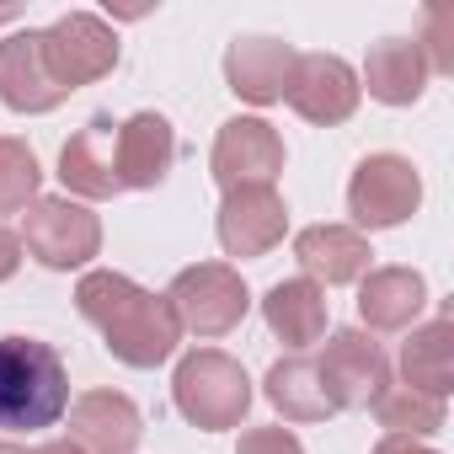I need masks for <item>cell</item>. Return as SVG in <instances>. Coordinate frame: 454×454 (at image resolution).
<instances>
[{"label": "cell", "instance_id": "cell-1", "mask_svg": "<svg viewBox=\"0 0 454 454\" xmlns=\"http://www.w3.org/2000/svg\"><path fill=\"white\" fill-rule=\"evenodd\" d=\"M75 310L102 332L107 353L129 369H155L182 342V326L166 294H150L129 273H113V268H97L75 284Z\"/></svg>", "mask_w": 454, "mask_h": 454}, {"label": "cell", "instance_id": "cell-2", "mask_svg": "<svg viewBox=\"0 0 454 454\" xmlns=\"http://www.w3.org/2000/svg\"><path fill=\"white\" fill-rule=\"evenodd\" d=\"M70 411L65 358L38 337H0V427L43 433Z\"/></svg>", "mask_w": 454, "mask_h": 454}, {"label": "cell", "instance_id": "cell-3", "mask_svg": "<svg viewBox=\"0 0 454 454\" xmlns=\"http://www.w3.org/2000/svg\"><path fill=\"white\" fill-rule=\"evenodd\" d=\"M171 401L176 411L203 427V433H224V427H241L247 406H252V380L247 369L219 353V348H198L176 364V380H171Z\"/></svg>", "mask_w": 454, "mask_h": 454}, {"label": "cell", "instance_id": "cell-4", "mask_svg": "<svg viewBox=\"0 0 454 454\" xmlns=\"http://www.w3.org/2000/svg\"><path fill=\"white\" fill-rule=\"evenodd\" d=\"M22 252L49 273H75L102 252V219L75 198H33L22 214Z\"/></svg>", "mask_w": 454, "mask_h": 454}, {"label": "cell", "instance_id": "cell-5", "mask_svg": "<svg viewBox=\"0 0 454 454\" xmlns=\"http://www.w3.org/2000/svg\"><path fill=\"white\" fill-rule=\"evenodd\" d=\"M166 305L176 316L182 332L192 337H224L236 332L252 310V294H247V278L231 268V262H192L171 278L166 289Z\"/></svg>", "mask_w": 454, "mask_h": 454}, {"label": "cell", "instance_id": "cell-6", "mask_svg": "<svg viewBox=\"0 0 454 454\" xmlns=\"http://www.w3.org/2000/svg\"><path fill=\"white\" fill-rule=\"evenodd\" d=\"M422 203V176L406 155H364L353 182H348V214L358 224V236L364 231H395V224H406Z\"/></svg>", "mask_w": 454, "mask_h": 454}, {"label": "cell", "instance_id": "cell-7", "mask_svg": "<svg viewBox=\"0 0 454 454\" xmlns=\"http://www.w3.org/2000/svg\"><path fill=\"white\" fill-rule=\"evenodd\" d=\"M316 380H321L332 411H353V406H369L390 385V364H385V348L364 326H342L326 337V348L316 358Z\"/></svg>", "mask_w": 454, "mask_h": 454}, {"label": "cell", "instance_id": "cell-8", "mask_svg": "<svg viewBox=\"0 0 454 454\" xmlns=\"http://www.w3.org/2000/svg\"><path fill=\"white\" fill-rule=\"evenodd\" d=\"M284 171V139L268 118H231L219 123L208 150V176L236 192V187H273Z\"/></svg>", "mask_w": 454, "mask_h": 454}, {"label": "cell", "instance_id": "cell-9", "mask_svg": "<svg viewBox=\"0 0 454 454\" xmlns=\"http://www.w3.org/2000/svg\"><path fill=\"white\" fill-rule=\"evenodd\" d=\"M43 59L65 91H81L118 65V33L91 12H65L54 27H43Z\"/></svg>", "mask_w": 454, "mask_h": 454}, {"label": "cell", "instance_id": "cell-10", "mask_svg": "<svg viewBox=\"0 0 454 454\" xmlns=\"http://www.w3.org/2000/svg\"><path fill=\"white\" fill-rule=\"evenodd\" d=\"M284 97H289V107H294L305 123L337 129V123H348V118L358 113L364 86H358V75H353L348 59H337V54H300Z\"/></svg>", "mask_w": 454, "mask_h": 454}, {"label": "cell", "instance_id": "cell-11", "mask_svg": "<svg viewBox=\"0 0 454 454\" xmlns=\"http://www.w3.org/2000/svg\"><path fill=\"white\" fill-rule=\"evenodd\" d=\"M59 182H65V198L75 192V203H102V198H118L123 182H118V118L113 113H97L86 118L81 134L65 139L59 150Z\"/></svg>", "mask_w": 454, "mask_h": 454}, {"label": "cell", "instance_id": "cell-12", "mask_svg": "<svg viewBox=\"0 0 454 454\" xmlns=\"http://www.w3.org/2000/svg\"><path fill=\"white\" fill-rule=\"evenodd\" d=\"M289 231V208L273 187H236L224 192L219 219H214V236L224 247V257H262L284 241Z\"/></svg>", "mask_w": 454, "mask_h": 454}, {"label": "cell", "instance_id": "cell-13", "mask_svg": "<svg viewBox=\"0 0 454 454\" xmlns=\"http://www.w3.org/2000/svg\"><path fill=\"white\" fill-rule=\"evenodd\" d=\"M0 102L12 113H54L59 102H70V91L54 81L49 59H43V33H12L0 43Z\"/></svg>", "mask_w": 454, "mask_h": 454}, {"label": "cell", "instance_id": "cell-14", "mask_svg": "<svg viewBox=\"0 0 454 454\" xmlns=\"http://www.w3.org/2000/svg\"><path fill=\"white\" fill-rule=\"evenodd\" d=\"M294 43L284 38H236L231 49H224V86H231L241 102L252 107H273L284 102L289 91V75H294Z\"/></svg>", "mask_w": 454, "mask_h": 454}, {"label": "cell", "instance_id": "cell-15", "mask_svg": "<svg viewBox=\"0 0 454 454\" xmlns=\"http://www.w3.org/2000/svg\"><path fill=\"white\" fill-rule=\"evenodd\" d=\"M145 438V417L123 390H86L70 406V443L86 454H134Z\"/></svg>", "mask_w": 454, "mask_h": 454}, {"label": "cell", "instance_id": "cell-16", "mask_svg": "<svg viewBox=\"0 0 454 454\" xmlns=\"http://www.w3.org/2000/svg\"><path fill=\"white\" fill-rule=\"evenodd\" d=\"M176 166V134L160 113H134L118 123V182L123 192H150Z\"/></svg>", "mask_w": 454, "mask_h": 454}, {"label": "cell", "instance_id": "cell-17", "mask_svg": "<svg viewBox=\"0 0 454 454\" xmlns=\"http://www.w3.org/2000/svg\"><path fill=\"white\" fill-rule=\"evenodd\" d=\"M369 241L353 231V224H310V231L294 236V262L305 268L310 284L337 289V284H358L369 273Z\"/></svg>", "mask_w": 454, "mask_h": 454}, {"label": "cell", "instance_id": "cell-18", "mask_svg": "<svg viewBox=\"0 0 454 454\" xmlns=\"http://www.w3.org/2000/svg\"><path fill=\"white\" fill-rule=\"evenodd\" d=\"M427 305V278L417 268H369L358 278V321L369 332H406Z\"/></svg>", "mask_w": 454, "mask_h": 454}, {"label": "cell", "instance_id": "cell-19", "mask_svg": "<svg viewBox=\"0 0 454 454\" xmlns=\"http://www.w3.org/2000/svg\"><path fill=\"white\" fill-rule=\"evenodd\" d=\"M262 321H268V332H273L284 348L305 353L310 342L326 337V289L310 284V278H284V284L268 289Z\"/></svg>", "mask_w": 454, "mask_h": 454}, {"label": "cell", "instance_id": "cell-20", "mask_svg": "<svg viewBox=\"0 0 454 454\" xmlns=\"http://www.w3.org/2000/svg\"><path fill=\"white\" fill-rule=\"evenodd\" d=\"M358 86H369V97L385 102V107H411V102H422V91H427V65H422L417 38H380V43L369 49V59H364V81H358Z\"/></svg>", "mask_w": 454, "mask_h": 454}, {"label": "cell", "instance_id": "cell-21", "mask_svg": "<svg viewBox=\"0 0 454 454\" xmlns=\"http://www.w3.org/2000/svg\"><path fill=\"white\" fill-rule=\"evenodd\" d=\"M401 385L417 395H433V401H443L454 390V321L449 316L417 326L401 342Z\"/></svg>", "mask_w": 454, "mask_h": 454}, {"label": "cell", "instance_id": "cell-22", "mask_svg": "<svg viewBox=\"0 0 454 454\" xmlns=\"http://www.w3.org/2000/svg\"><path fill=\"white\" fill-rule=\"evenodd\" d=\"M262 395L273 401V411L284 422H326L332 417V401L316 380V358L294 353V358H278L262 380Z\"/></svg>", "mask_w": 454, "mask_h": 454}, {"label": "cell", "instance_id": "cell-23", "mask_svg": "<svg viewBox=\"0 0 454 454\" xmlns=\"http://www.w3.org/2000/svg\"><path fill=\"white\" fill-rule=\"evenodd\" d=\"M369 411H374V422L385 427V438H433V433H443V401H433V395H417V390H406V385H385L374 401H369Z\"/></svg>", "mask_w": 454, "mask_h": 454}, {"label": "cell", "instance_id": "cell-24", "mask_svg": "<svg viewBox=\"0 0 454 454\" xmlns=\"http://www.w3.org/2000/svg\"><path fill=\"white\" fill-rule=\"evenodd\" d=\"M38 155L27 139H0V214H22L38 198Z\"/></svg>", "mask_w": 454, "mask_h": 454}, {"label": "cell", "instance_id": "cell-25", "mask_svg": "<svg viewBox=\"0 0 454 454\" xmlns=\"http://www.w3.org/2000/svg\"><path fill=\"white\" fill-rule=\"evenodd\" d=\"M417 49H422L427 75L433 70L438 75H454V6H433L427 12V33L417 38Z\"/></svg>", "mask_w": 454, "mask_h": 454}, {"label": "cell", "instance_id": "cell-26", "mask_svg": "<svg viewBox=\"0 0 454 454\" xmlns=\"http://www.w3.org/2000/svg\"><path fill=\"white\" fill-rule=\"evenodd\" d=\"M236 454H305V443L289 427H252V433H241Z\"/></svg>", "mask_w": 454, "mask_h": 454}, {"label": "cell", "instance_id": "cell-27", "mask_svg": "<svg viewBox=\"0 0 454 454\" xmlns=\"http://www.w3.org/2000/svg\"><path fill=\"white\" fill-rule=\"evenodd\" d=\"M17 268H22V241H17V231L0 224V284L17 278Z\"/></svg>", "mask_w": 454, "mask_h": 454}, {"label": "cell", "instance_id": "cell-28", "mask_svg": "<svg viewBox=\"0 0 454 454\" xmlns=\"http://www.w3.org/2000/svg\"><path fill=\"white\" fill-rule=\"evenodd\" d=\"M369 454H438V449H427V443H417V438H380Z\"/></svg>", "mask_w": 454, "mask_h": 454}, {"label": "cell", "instance_id": "cell-29", "mask_svg": "<svg viewBox=\"0 0 454 454\" xmlns=\"http://www.w3.org/2000/svg\"><path fill=\"white\" fill-rule=\"evenodd\" d=\"M38 454H86V449H75V443H70V438H49V443H43V449H38Z\"/></svg>", "mask_w": 454, "mask_h": 454}, {"label": "cell", "instance_id": "cell-30", "mask_svg": "<svg viewBox=\"0 0 454 454\" xmlns=\"http://www.w3.org/2000/svg\"><path fill=\"white\" fill-rule=\"evenodd\" d=\"M0 454H38V449H22V443H0Z\"/></svg>", "mask_w": 454, "mask_h": 454}]
</instances>
